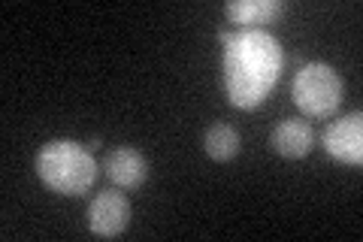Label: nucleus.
<instances>
[{
	"label": "nucleus",
	"instance_id": "nucleus-1",
	"mask_svg": "<svg viewBox=\"0 0 363 242\" xmlns=\"http://www.w3.org/2000/svg\"><path fill=\"white\" fill-rule=\"evenodd\" d=\"M281 76V45L267 31L245 28L224 45V91L236 109L260 106Z\"/></svg>",
	"mask_w": 363,
	"mask_h": 242
},
{
	"label": "nucleus",
	"instance_id": "nucleus-2",
	"mask_svg": "<svg viewBox=\"0 0 363 242\" xmlns=\"http://www.w3.org/2000/svg\"><path fill=\"white\" fill-rule=\"evenodd\" d=\"M37 176L55 194L82 197L97 179V160L76 140H49L37 155Z\"/></svg>",
	"mask_w": 363,
	"mask_h": 242
},
{
	"label": "nucleus",
	"instance_id": "nucleus-3",
	"mask_svg": "<svg viewBox=\"0 0 363 242\" xmlns=\"http://www.w3.org/2000/svg\"><path fill=\"white\" fill-rule=\"evenodd\" d=\"M345 94V82L330 64L312 61L294 76L291 97L306 119H330Z\"/></svg>",
	"mask_w": 363,
	"mask_h": 242
},
{
	"label": "nucleus",
	"instance_id": "nucleus-4",
	"mask_svg": "<svg viewBox=\"0 0 363 242\" xmlns=\"http://www.w3.org/2000/svg\"><path fill=\"white\" fill-rule=\"evenodd\" d=\"M130 224V200L128 194H121V188H106L104 194H97L88 206V230L94 236L116 239L121 236Z\"/></svg>",
	"mask_w": 363,
	"mask_h": 242
},
{
	"label": "nucleus",
	"instance_id": "nucleus-5",
	"mask_svg": "<svg viewBox=\"0 0 363 242\" xmlns=\"http://www.w3.org/2000/svg\"><path fill=\"white\" fill-rule=\"evenodd\" d=\"M324 152L333 160L345 167H360L363 164V115H345V119L333 121L321 136Z\"/></svg>",
	"mask_w": 363,
	"mask_h": 242
},
{
	"label": "nucleus",
	"instance_id": "nucleus-6",
	"mask_svg": "<svg viewBox=\"0 0 363 242\" xmlns=\"http://www.w3.org/2000/svg\"><path fill=\"white\" fill-rule=\"evenodd\" d=\"M106 176L116 188L121 191H136L145 185V179H149V160L140 148L133 145H118L112 148L109 158H106Z\"/></svg>",
	"mask_w": 363,
	"mask_h": 242
},
{
	"label": "nucleus",
	"instance_id": "nucleus-7",
	"mask_svg": "<svg viewBox=\"0 0 363 242\" xmlns=\"http://www.w3.org/2000/svg\"><path fill=\"white\" fill-rule=\"evenodd\" d=\"M312 143H315V131L309 121L303 119H285L279 121L269 133V145L272 152L288 158V160H300L312 152Z\"/></svg>",
	"mask_w": 363,
	"mask_h": 242
},
{
	"label": "nucleus",
	"instance_id": "nucleus-8",
	"mask_svg": "<svg viewBox=\"0 0 363 242\" xmlns=\"http://www.w3.org/2000/svg\"><path fill=\"white\" fill-rule=\"evenodd\" d=\"M285 13V4L281 0H230L224 6V16L233 21V25H269L272 18H279Z\"/></svg>",
	"mask_w": 363,
	"mask_h": 242
},
{
	"label": "nucleus",
	"instance_id": "nucleus-9",
	"mask_svg": "<svg viewBox=\"0 0 363 242\" xmlns=\"http://www.w3.org/2000/svg\"><path fill=\"white\" fill-rule=\"evenodd\" d=\"M242 148V136L240 131L233 128V124H212V128L203 133V152H206L212 160H218V164H227V160H233L240 155Z\"/></svg>",
	"mask_w": 363,
	"mask_h": 242
},
{
	"label": "nucleus",
	"instance_id": "nucleus-10",
	"mask_svg": "<svg viewBox=\"0 0 363 242\" xmlns=\"http://www.w3.org/2000/svg\"><path fill=\"white\" fill-rule=\"evenodd\" d=\"M218 40H221V45H227V43L233 40V33H230V31H221V33H218Z\"/></svg>",
	"mask_w": 363,
	"mask_h": 242
},
{
	"label": "nucleus",
	"instance_id": "nucleus-11",
	"mask_svg": "<svg viewBox=\"0 0 363 242\" xmlns=\"http://www.w3.org/2000/svg\"><path fill=\"white\" fill-rule=\"evenodd\" d=\"M100 145H104V143H100V136H94V140L88 143V148H91V152H94V148H100Z\"/></svg>",
	"mask_w": 363,
	"mask_h": 242
}]
</instances>
